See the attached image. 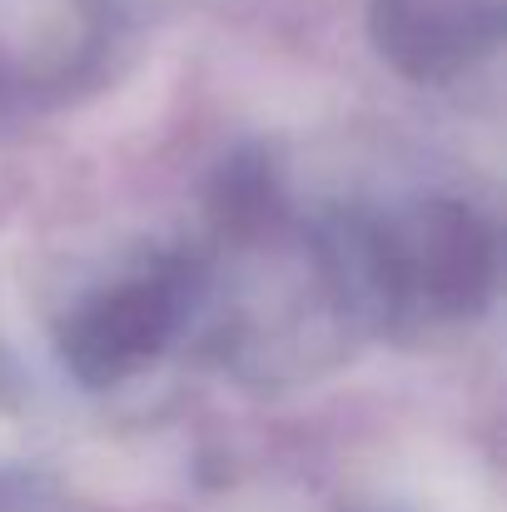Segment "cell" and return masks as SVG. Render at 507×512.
Returning a JSON list of instances; mask_svg holds the SVG:
<instances>
[{
  "instance_id": "cell-1",
  "label": "cell",
  "mask_w": 507,
  "mask_h": 512,
  "mask_svg": "<svg viewBox=\"0 0 507 512\" xmlns=\"http://www.w3.org/2000/svg\"><path fill=\"white\" fill-rule=\"evenodd\" d=\"M169 319H174V304H169L165 284H140V289L100 304L95 314H85L80 329H75V339H70V348H75L80 368H90V373H120L135 358H145V353L160 348V339L169 334Z\"/></svg>"
}]
</instances>
